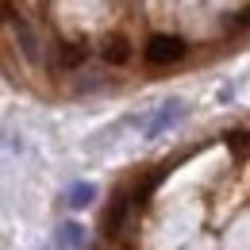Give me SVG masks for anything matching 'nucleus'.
<instances>
[{"label":"nucleus","mask_w":250,"mask_h":250,"mask_svg":"<svg viewBox=\"0 0 250 250\" xmlns=\"http://www.w3.org/2000/svg\"><path fill=\"white\" fill-rule=\"evenodd\" d=\"M185 58H188V42L173 31H154L143 42V62L150 69H169V65L185 62Z\"/></svg>","instance_id":"f257e3e1"},{"label":"nucleus","mask_w":250,"mask_h":250,"mask_svg":"<svg viewBox=\"0 0 250 250\" xmlns=\"http://www.w3.org/2000/svg\"><path fill=\"white\" fill-rule=\"evenodd\" d=\"M4 23H8V31H12V39H16V46H20V54L27 58L31 65H42L46 58H42V39L31 31V23L23 20V12H16V4L12 0H4Z\"/></svg>","instance_id":"f03ea898"},{"label":"nucleus","mask_w":250,"mask_h":250,"mask_svg":"<svg viewBox=\"0 0 250 250\" xmlns=\"http://www.w3.org/2000/svg\"><path fill=\"white\" fill-rule=\"evenodd\" d=\"M131 208H135V204H131V188H116V192H112V204H108L104 216H100V235H104L108 243H120V239H124Z\"/></svg>","instance_id":"7ed1b4c3"},{"label":"nucleus","mask_w":250,"mask_h":250,"mask_svg":"<svg viewBox=\"0 0 250 250\" xmlns=\"http://www.w3.org/2000/svg\"><path fill=\"white\" fill-rule=\"evenodd\" d=\"M89 58H93L89 39H65V42L54 46V58H46V69H54V73H77Z\"/></svg>","instance_id":"20e7f679"},{"label":"nucleus","mask_w":250,"mask_h":250,"mask_svg":"<svg viewBox=\"0 0 250 250\" xmlns=\"http://www.w3.org/2000/svg\"><path fill=\"white\" fill-rule=\"evenodd\" d=\"M96 54H100V62L112 65V69H124L131 58H135V46H131V39L124 31H108L100 39V46H96Z\"/></svg>","instance_id":"39448f33"},{"label":"nucleus","mask_w":250,"mask_h":250,"mask_svg":"<svg viewBox=\"0 0 250 250\" xmlns=\"http://www.w3.org/2000/svg\"><path fill=\"white\" fill-rule=\"evenodd\" d=\"M185 100H166L162 108H158L154 116H150V124H146V139H158V135H166V131H173V127L185 120Z\"/></svg>","instance_id":"423d86ee"},{"label":"nucleus","mask_w":250,"mask_h":250,"mask_svg":"<svg viewBox=\"0 0 250 250\" xmlns=\"http://www.w3.org/2000/svg\"><path fill=\"white\" fill-rule=\"evenodd\" d=\"M166 173H169V166H154V169L139 173V177H135V185H131V204H135V208H146V204H150V196L158 192V185L166 181Z\"/></svg>","instance_id":"0eeeda50"},{"label":"nucleus","mask_w":250,"mask_h":250,"mask_svg":"<svg viewBox=\"0 0 250 250\" xmlns=\"http://www.w3.org/2000/svg\"><path fill=\"white\" fill-rule=\"evenodd\" d=\"M62 200H65V208L81 212V208H89V204L96 200V185L93 181H73V185L62 192Z\"/></svg>","instance_id":"6e6552de"},{"label":"nucleus","mask_w":250,"mask_h":250,"mask_svg":"<svg viewBox=\"0 0 250 250\" xmlns=\"http://www.w3.org/2000/svg\"><path fill=\"white\" fill-rule=\"evenodd\" d=\"M54 239H58V250H85V227L77 219H65V223H58Z\"/></svg>","instance_id":"1a4fd4ad"},{"label":"nucleus","mask_w":250,"mask_h":250,"mask_svg":"<svg viewBox=\"0 0 250 250\" xmlns=\"http://www.w3.org/2000/svg\"><path fill=\"white\" fill-rule=\"evenodd\" d=\"M250 31V4L247 8H239V12H231V16H223V35L227 39H239V35Z\"/></svg>","instance_id":"9d476101"},{"label":"nucleus","mask_w":250,"mask_h":250,"mask_svg":"<svg viewBox=\"0 0 250 250\" xmlns=\"http://www.w3.org/2000/svg\"><path fill=\"white\" fill-rule=\"evenodd\" d=\"M223 139L235 154H250V127H231V131H223Z\"/></svg>","instance_id":"9b49d317"}]
</instances>
